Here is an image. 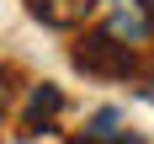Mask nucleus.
Returning <instances> with one entry per match:
<instances>
[{"mask_svg":"<svg viewBox=\"0 0 154 144\" xmlns=\"http://www.w3.org/2000/svg\"><path fill=\"white\" fill-rule=\"evenodd\" d=\"M96 32L143 59L154 48V0H101V27Z\"/></svg>","mask_w":154,"mask_h":144,"instance_id":"f257e3e1","label":"nucleus"},{"mask_svg":"<svg viewBox=\"0 0 154 144\" xmlns=\"http://www.w3.org/2000/svg\"><path fill=\"white\" fill-rule=\"evenodd\" d=\"M75 64L85 69V75H101V80H128V75H138V53H128V48L106 43L101 32H80Z\"/></svg>","mask_w":154,"mask_h":144,"instance_id":"f03ea898","label":"nucleus"},{"mask_svg":"<svg viewBox=\"0 0 154 144\" xmlns=\"http://www.w3.org/2000/svg\"><path fill=\"white\" fill-rule=\"evenodd\" d=\"M64 107H69L64 85H53V80H37V85H27V96H21V107H16V123H21V133H27V139H37V133H53V128H59Z\"/></svg>","mask_w":154,"mask_h":144,"instance_id":"7ed1b4c3","label":"nucleus"},{"mask_svg":"<svg viewBox=\"0 0 154 144\" xmlns=\"http://www.w3.org/2000/svg\"><path fill=\"white\" fill-rule=\"evenodd\" d=\"M27 11L43 21V27L59 32H80L91 16H101V0H27Z\"/></svg>","mask_w":154,"mask_h":144,"instance_id":"20e7f679","label":"nucleus"},{"mask_svg":"<svg viewBox=\"0 0 154 144\" xmlns=\"http://www.w3.org/2000/svg\"><path fill=\"white\" fill-rule=\"evenodd\" d=\"M75 144H143V139L128 128L122 107H96L91 117H85V128L75 133Z\"/></svg>","mask_w":154,"mask_h":144,"instance_id":"39448f33","label":"nucleus"},{"mask_svg":"<svg viewBox=\"0 0 154 144\" xmlns=\"http://www.w3.org/2000/svg\"><path fill=\"white\" fill-rule=\"evenodd\" d=\"M11 101H16V75L5 69V64H0V117L11 112Z\"/></svg>","mask_w":154,"mask_h":144,"instance_id":"423d86ee","label":"nucleus"}]
</instances>
